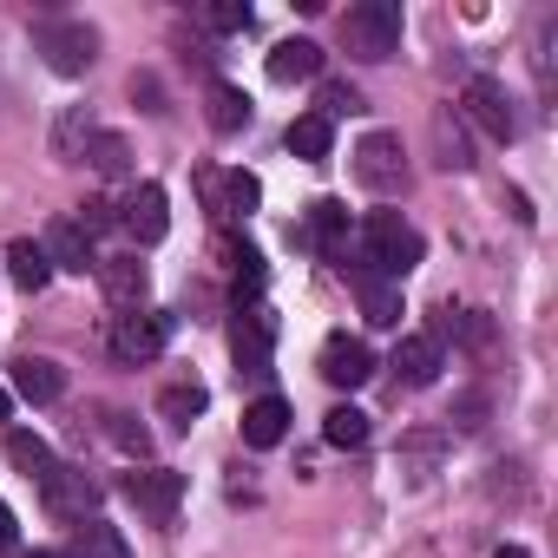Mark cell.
Here are the masks:
<instances>
[{
	"label": "cell",
	"instance_id": "1",
	"mask_svg": "<svg viewBox=\"0 0 558 558\" xmlns=\"http://www.w3.org/2000/svg\"><path fill=\"white\" fill-rule=\"evenodd\" d=\"M421 263V230L401 217V210H375L362 223V243L349 250V276H381V283H401V276Z\"/></svg>",
	"mask_w": 558,
	"mask_h": 558
},
{
	"label": "cell",
	"instance_id": "2",
	"mask_svg": "<svg viewBox=\"0 0 558 558\" xmlns=\"http://www.w3.org/2000/svg\"><path fill=\"white\" fill-rule=\"evenodd\" d=\"M34 53H40L60 80H80V73H93V60H99V34H93L86 21H66V14H40V21H34Z\"/></svg>",
	"mask_w": 558,
	"mask_h": 558
},
{
	"label": "cell",
	"instance_id": "3",
	"mask_svg": "<svg viewBox=\"0 0 558 558\" xmlns=\"http://www.w3.org/2000/svg\"><path fill=\"white\" fill-rule=\"evenodd\" d=\"M342 40L355 60H395L401 53V8L395 0H362L342 14Z\"/></svg>",
	"mask_w": 558,
	"mask_h": 558
},
{
	"label": "cell",
	"instance_id": "4",
	"mask_svg": "<svg viewBox=\"0 0 558 558\" xmlns=\"http://www.w3.org/2000/svg\"><path fill=\"white\" fill-rule=\"evenodd\" d=\"M355 178H362V191H375V197L408 191V158H401V138H395V132H368V138L355 145Z\"/></svg>",
	"mask_w": 558,
	"mask_h": 558
},
{
	"label": "cell",
	"instance_id": "5",
	"mask_svg": "<svg viewBox=\"0 0 558 558\" xmlns=\"http://www.w3.org/2000/svg\"><path fill=\"white\" fill-rule=\"evenodd\" d=\"M165 342H171V316H158V310H125V316L112 323V355H119L125 368L158 362Z\"/></svg>",
	"mask_w": 558,
	"mask_h": 558
},
{
	"label": "cell",
	"instance_id": "6",
	"mask_svg": "<svg viewBox=\"0 0 558 558\" xmlns=\"http://www.w3.org/2000/svg\"><path fill=\"white\" fill-rule=\"evenodd\" d=\"M460 112H466L486 138H499V145H512V138H519V112H512V93H506L499 80H466Z\"/></svg>",
	"mask_w": 558,
	"mask_h": 558
},
{
	"label": "cell",
	"instance_id": "7",
	"mask_svg": "<svg viewBox=\"0 0 558 558\" xmlns=\"http://www.w3.org/2000/svg\"><path fill=\"white\" fill-rule=\"evenodd\" d=\"M269 342H276V323H269V310H263V303L236 310L230 355H236V368H243V375H269Z\"/></svg>",
	"mask_w": 558,
	"mask_h": 558
},
{
	"label": "cell",
	"instance_id": "8",
	"mask_svg": "<svg viewBox=\"0 0 558 558\" xmlns=\"http://www.w3.org/2000/svg\"><path fill=\"white\" fill-rule=\"evenodd\" d=\"M8 395H21V401H34V408H53V401L66 395V368L47 362V355H21V362L8 368Z\"/></svg>",
	"mask_w": 558,
	"mask_h": 558
},
{
	"label": "cell",
	"instance_id": "9",
	"mask_svg": "<svg viewBox=\"0 0 558 558\" xmlns=\"http://www.w3.org/2000/svg\"><path fill=\"white\" fill-rule=\"evenodd\" d=\"M40 499H47L53 519H73V525L93 519V480H86L80 466H60V460H53V473L40 480Z\"/></svg>",
	"mask_w": 558,
	"mask_h": 558
},
{
	"label": "cell",
	"instance_id": "10",
	"mask_svg": "<svg viewBox=\"0 0 558 558\" xmlns=\"http://www.w3.org/2000/svg\"><path fill=\"white\" fill-rule=\"evenodd\" d=\"M125 499L132 506H145L158 525L178 512V499H184V473H171V466H145V473H125Z\"/></svg>",
	"mask_w": 558,
	"mask_h": 558
},
{
	"label": "cell",
	"instance_id": "11",
	"mask_svg": "<svg viewBox=\"0 0 558 558\" xmlns=\"http://www.w3.org/2000/svg\"><path fill=\"white\" fill-rule=\"evenodd\" d=\"M368 375H375L368 342H355V336H329V342H323V381H329V388H362Z\"/></svg>",
	"mask_w": 558,
	"mask_h": 558
},
{
	"label": "cell",
	"instance_id": "12",
	"mask_svg": "<svg viewBox=\"0 0 558 558\" xmlns=\"http://www.w3.org/2000/svg\"><path fill=\"white\" fill-rule=\"evenodd\" d=\"M283 434H290V401L283 395H256L243 408V447L269 453V447H283Z\"/></svg>",
	"mask_w": 558,
	"mask_h": 558
},
{
	"label": "cell",
	"instance_id": "13",
	"mask_svg": "<svg viewBox=\"0 0 558 558\" xmlns=\"http://www.w3.org/2000/svg\"><path fill=\"white\" fill-rule=\"evenodd\" d=\"M119 223H125V230H132L138 243H158V236L171 230V210H165V184H138V191L125 197Z\"/></svg>",
	"mask_w": 558,
	"mask_h": 558
},
{
	"label": "cell",
	"instance_id": "14",
	"mask_svg": "<svg viewBox=\"0 0 558 558\" xmlns=\"http://www.w3.org/2000/svg\"><path fill=\"white\" fill-rule=\"evenodd\" d=\"M440 368H447V355H440L434 336H408V342L395 349V381H401V388H434Z\"/></svg>",
	"mask_w": 558,
	"mask_h": 558
},
{
	"label": "cell",
	"instance_id": "15",
	"mask_svg": "<svg viewBox=\"0 0 558 558\" xmlns=\"http://www.w3.org/2000/svg\"><path fill=\"white\" fill-rule=\"evenodd\" d=\"M99 283H106V296H112L119 310H138L145 290H151V276H145L138 256H99Z\"/></svg>",
	"mask_w": 558,
	"mask_h": 558
},
{
	"label": "cell",
	"instance_id": "16",
	"mask_svg": "<svg viewBox=\"0 0 558 558\" xmlns=\"http://www.w3.org/2000/svg\"><path fill=\"white\" fill-rule=\"evenodd\" d=\"M40 250H47V263H53V269H80V276H86V269H99V256H93V236H86L73 217H60V223L47 230V243H40Z\"/></svg>",
	"mask_w": 558,
	"mask_h": 558
},
{
	"label": "cell",
	"instance_id": "17",
	"mask_svg": "<svg viewBox=\"0 0 558 558\" xmlns=\"http://www.w3.org/2000/svg\"><path fill=\"white\" fill-rule=\"evenodd\" d=\"M204 119H210V132H243L250 125V93L243 86H230V80H210L204 86Z\"/></svg>",
	"mask_w": 558,
	"mask_h": 558
},
{
	"label": "cell",
	"instance_id": "18",
	"mask_svg": "<svg viewBox=\"0 0 558 558\" xmlns=\"http://www.w3.org/2000/svg\"><path fill=\"white\" fill-rule=\"evenodd\" d=\"M269 80H276V86L323 80V47H316V40H283V47L269 53Z\"/></svg>",
	"mask_w": 558,
	"mask_h": 558
},
{
	"label": "cell",
	"instance_id": "19",
	"mask_svg": "<svg viewBox=\"0 0 558 558\" xmlns=\"http://www.w3.org/2000/svg\"><path fill=\"white\" fill-rule=\"evenodd\" d=\"M8 276H14V290L40 296V290L53 283V263H47V250H40L34 236H14V243H8Z\"/></svg>",
	"mask_w": 558,
	"mask_h": 558
},
{
	"label": "cell",
	"instance_id": "20",
	"mask_svg": "<svg viewBox=\"0 0 558 558\" xmlns=\"http://www.w3.org/2000/svg\"><path fill=\"white\" fill-rule=\"evenodd\" d=\"M310 236L323 243V256L342 269L349 263V210L336 204V197H323V204H310Z\"/></svg>",
	"mask_w": 558,
	"mask_h": 558
},
{
	"label": "cell",
	"instance_id": "21",
	"mask_svg": "<svg viewBox=\"0 0 558 558\" xmlns=\"http://www.w3.org/2000/svg\"><path fill=\"white\" fill-rule=\"evenodd\" d=\"M434 158H440V171H473V145H466V125L453 106L434 112Z\"/></svg>",
	"mask_w": 558,
	"mask_h": 558
},
{
	"label": "cell",
	"instance_id": "22",
	"mask_svg": "<svg viewBox=\"0 0 558 558\" xmlns=\"http://www.w3.org/2000/svg\"><path fill=\"white\" fill-rule=\"evenodd\" d=\"M66 551H73V558H132V545H125L119 525H106V519H80Z\"/></svg>",
	"mask_w": 558,
	"mask_h": 558
},
{
	"label": "cell",
	"instance_id": "23",
	"mask_svg": "<svg viewBox=\"0 0 558 558\" xmlns=\"http://www.w3.org/2000/svg\"><path fill=\"white\" fill-rule=\"evenodd\" d=\"M355 296H362V316L375 329H395L401 323V283H381V276H355Z\"/></svg>",
	"mask_w": 558,
	"mask_h": 558
},
{
	"label": "cell",
	"instance_id": "24",
	"mask_svg": "<svg viewBox=\"0 0 558 558\" xmlns=\"http://www.w3.org/2000/svg\"><path fill=\"white\" fill-rule=\"evenodd\" d=\"M440 336H453L460 349H493V316H486V310H447L440 329H434V342H440Z\"/></svg>",
	"mask_w": 558,
	"mask_h": 558
},
{
	"label": "cell",
	"instance_id": "25",
	"mask_svg": "<svg viewBox=\"0 0 558 558\" xmlns=\"http://www.w3.org/2000/svg\"><path fill=\"white\" fill-rule=\"evenodd\" d=\"M204 401H210V395H204V388H197V381H171V388H165V395H158V421H165V427H178V434H184V427H191V421H197V414H204Z\"/></svg>",
	"mask_w": 558,
	"mask_h": 558
},
{
	"label": "cell",
	"instance_id": "26",
	"mask_svg": "<svg viewBox=\"0 0 558 558\" xmlns=\"http://www.w3.org/2000/svg\"><path fill=\"white\" fill-rule=\"evenodd\" d=\"M329 145H336V125H329V119H316V112H303V119L290 125V151H296L303 165H323V158H329Z\"/></svg>",
	"mask_w": 558,
	"mask_h": 558
},
{
	"label": "cell",
	"instance_id": "27",
	"mask_svg": "<svg viewBox=\"0 0 558 558\" xmlns=\"http://www.w3.org/2000/svg\"><path fill=\"white\" fill-rule=\"evenodd\" d=\"M80 158H86V165H93L99 178H125V171H132V145H125L119 132H93Z\"/></svg>",
	"mask_w": 558,
	"mask_h": 558
},
{
	"label": "cell",
	"instance_id": "28",
	"mask_svg": "<svg viewBox=\"0 0 558 558\" xmlns=\"http://www.w3.org/2000/svg\"><path fill=\"white\" fill-rule=\"evenodd\" d=\"M8 460H14V466H21V473L34 480V486H40V480L53 473V447H47L40 434H27V427H14V434H8Z\"/></svg>",
	"mask_w": 558,
	"mask_h": 558
},
{
	"label": "cell",
	"instance_id": "29",
	"mask_svg": "<svg viewBox=\"0 0 558 558\" xmlns=\"http://www.w3.org/2000/svg\"><path fill=\"white\" fill-rule=\"evenodd\" d=\"M93 132H99V125H93V112H86V106H66V112H60V125H53V151L73 165V158L86 151V138H93Z\"/></svg>",
	"mask_w": 558,
	"mask_h": 558
},
{
	"label": "cell",
	"instance_id": "30",
	"mask_svg": "<svg viewBox=\"0 0 558 558\" xmlns=\"http://www.w3.org/2000/svg\"><path fill=\"white\" fill-rule=\"evenodd\" d=\"M323 434H329V447H349V453H355V447H368V434H375V427H368V414H362V408H336V414L323 421Z\"/></svg>",
	"mask_w": 558,
	"mask_h": 558
},
{
	"label": "cell",
	"instance_id": "31",
	"mask_svg": "<svg viewBox=\"0 0 558 558\" xmlns=\"http://www.w3.org/2000/svg\"><path fill=\"white\" fill-rule=\"evenodd\" d=\"M256 197H263V184H256L250 171H230V178H223L217 210H223V217H250V210H256Z\"/></svg>",
	"mask_w": 558,
	"mask_h": 558
},
{
	"label": "cell",
	"instance_id": "32",
	"mask_svg": "<svg viewBox=\"0 0 558 558\" xmlns=\"http://www.w3.org/2000/svg\"><path fill=\"white\" fill-rule=\"evenodd\" d=\"M316 99H323V112H316V119H329V125H336V119L368 112V106H362V93H355V86H342V80H323V93H316Z\"/></svg>",
	"mask_w": 558,
	"mask_h": 558
},
{
	"label": "cell",
	"instance_id": "33",
	"mask_svg": "<svg viewBox=\"0 0 558 558\" xmlns=\"http://www.w3.org/2000/svg\"><path fill=\"white\" fill-rule=\"evenodd\" d=\"M106 434H112V440H119V447H125L132 460H145V453H151V434H145V427H138L132 414H119V408L106 414Z\"/></svg>",
	"mask_w": 558,
	"mask_h": 558
},
{
	"label": "cell",
	"instance_id": "34",
	"mask_svg": "<svg viewBox=\"0 0 558 558\" xmlns=\"http://www.w3.org/2000/svg\"><path fill=\"white\" fill-rule=\"evenodd\" d=\"M197 21L210 34H243L250 27V8H243V0H217V8H197Z\"/></svg>",
	"mask_w": 558,
	"mask_h": 558
},
{
	"label": "cell",
	"instance_id": "35",
	"mask_svg": "<svg viewBox=\"0 0 558 558\" xmlns=\"http://www.w3.org/2000/svg\"><path fill=\"white\" fill-rule=\"evenodd\" d=\"M132 99L151 112V119H165L171 106H165V86H158V73H132Z\"/></svg>",
	"mask_w": 558,
	"mask_h": 558
},
{
	"label": "cell",
	"instance_id": "36",
	"mask_svg": "<svg viewBox=\"0 0 558 558\" xmlns=\"http://www.w3.org/2000/svg\"><path fill=\"white\" fill-rule=\"evenodd\" d=\"M14 545H21V519L0 506V551H14Z\"/></svg>",
	"mask_w": 558,
	"mask_h": 558
},
{
	"label": "cell",
	"instance_id": "37",
	"mask_svg": "<svg viewBox=\"0 0 558 558\" xmlns=\"http://www.w3.org/2000/svg\"><path fill=\"white\" fill-rule=\"evenodd\" d=\"M14 414V395H8V381H0V421H8Z\"/></svg>",
	"mask_w": 558,
	"mask_h": 558
},
{
	"label": "cell",
	"instance_id": "38",
	"mask_svg": "<svg viewBox=\"0 0 558 558\" xmlns=\"http://www.w3.org/2000/svg\"><path fill=\"white\" fill-rule=\"evenodd\" d=\"M493 558H532V551H525V545H499Z\"/></svg>",
	"mask_w": 558,
	"mask_h": 558
},
{
	"label": "cell",
	"instance_id": "39",
	"mask_svg": "<svg viewBox=\"0 0 558 558\" xmlns=\"http://www.w3.org/2000/svg\"><path fill=\"white\" fill-rule=\"evenodd\" d=\"M0 106H8V80H0Z\"/></svg>",
	"mask_w": 558,
	"mask_h": 558
},
{
	"label": "cell",
	"instance_id": "40",
	"mask_svg": "<svg viewBox=\"0 0 558 558\" xmlns=\"http://www.w3.org/2000/svg\"><path fill=\"white\" fill-rule=\"evenodd\" d=\"M34 558H53V551H34Z\"/></svg>",
	"mask_w": 558,
	"mask_h": 558
}]
</instances>
